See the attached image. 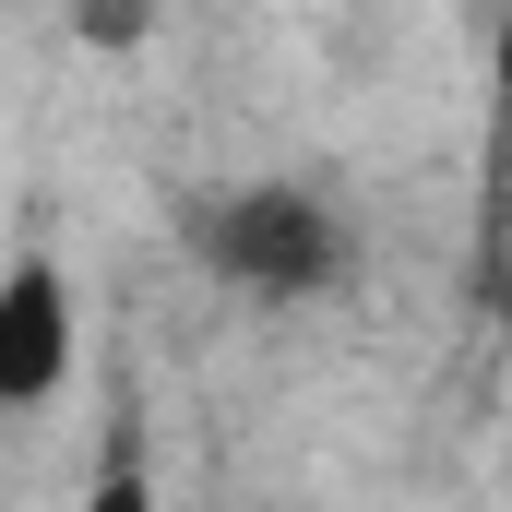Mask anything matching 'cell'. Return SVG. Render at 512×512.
I'll use <instances>...</instances> for the list:
<instances>
[{"mask_svg": "<svg viewBox=\"0 0 512 512\" xmlns=\"http://www.w3.org/2000/svg\"><path fill=\"white\" fill-rule=\"evenodd\" d=\"M203 251L227 286H251V298H310V286H334V215L310 203V191H286V179H262V191H227L215 215H203Z\"/></svg>", "mask_w": 512, "mask_h": 512, "instance_id": "obj_1", "label": "cell"}, {"mask_svg": "<svg viewBox=\"0 0 512 512\" xmlns=\"http://www.w3.org/2000/svg\"><path fill=\"white\" fill-rule=\"evenodd\" d=\"M60 370H72V286L48 262H24V274H0V405L60 393Z\"/></svg>", "mask_w": 512, "mask_h": 512, "instance_id": "obj_2", "label": "cell"}, {"mask_svg": "<svg viewBox=\"0 0 512 512\" xmlns=\"http://www.w3.org/2000/svg\"><path fill=\"white\" fill-rule=\"evenodd\" d=\"M72 24H84L96 48H143V0H84Z\"/></svg>", "mask_w": 512, "mask_h": 512, "instance_id": "obj_3", "label": "cell"}, {"mask_svg": "<svg viewBox=\"0 0 512 512\" xmlns=\"http://www.w3.org/2000/svg\"><path fill=\"white\" fill-rule=\"evenodd\" d=\"M84 512H155V489H143V465H131V453H120V465L96 477V501H84Z\"/></svg>", "mask_w": 512, "mask_h": 512, "instance_id": "obj_4", "label": "cell"}]
</instances>
